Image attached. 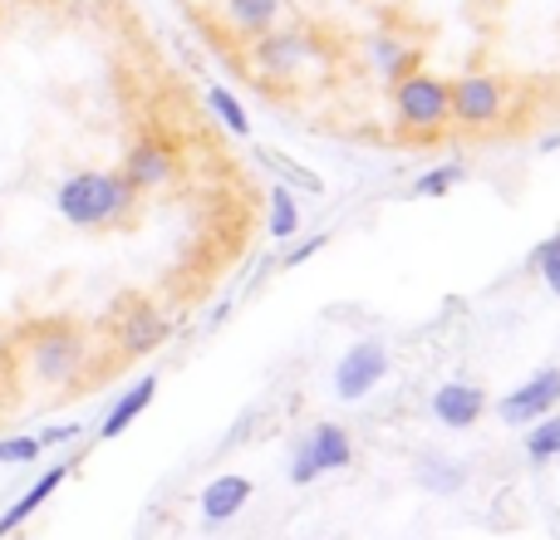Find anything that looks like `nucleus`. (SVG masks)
Returning a JSON list of instances; mask_svg holds the SVG:
<instances>
[{
	"label": "nucleus",
	"mask_w": 560,
	"mask_h": 540,
	"mask_svg": "<svg viewBox=\"0 0 560 540\" xmlns=\"http://www.w3.org/2000/svg\"><path fill=\"white\" fill-rule=\"evenodd\" d=\"M457 183H463V167H457V163H443V167H433V173L418 177V183H413V197H447Z\"/></svg>",
	"instance_id": "nucleus-21"
},
{
	"label": "nucleus",
	"mask_w": 560,
	"mask_h": 540,
	"mask_svg": "<svg viewBox=\"0 0 560 540\" xmlns=\"http://www.w3.org/2000/svg\"><path fill=\"white\" fill-rule=\"evenodd\" d=\"M300 447L310 453L315 472H339V467H349V457H354V447H349L345 427H335V423H319Z\"/></svg>",
	"instance_id": "nucleus-13"
},
{
	"label": "nucleus",
	"mask_w": 560,
	"mask_h": 540,
	"mask_svg": "<svg viewBox=\"0 0 560 540\" xmlns=\"http://www.w3.org/2000/svg\"><path fill=\"white\" fill-rule=\"evenodd\" d=\"M536 270H541V280L551 285V295L560 300V236L541 242V251H536Z\"/></svg>",
	"instance_id": "nucleus-23"
},
{
	"label": "nucleus",
	"mask_w": 560,
	"mask_h": 540,
	"mask_svg": "<svg viewBox=\"0 0 560 540\" xmlns=\"http://www.w3.org/2000/svg\"><path fill=\"white\" fill-rule=\"evenodd\" d=\"M207 104H212V114L222 118V128H226V133H236V138H252V118H246L242 98H236L232 89L212 84V89H207Z\"/></svg>",
	"instance_id": "nucleus-18"
},
{
	"label": "nucleus",
	"mask_w": 560,
	"mask_h": 540,
	"mask_svg": "<svg viewBox=\"0 0 560 540\" xmlns=\"http://www.w3.org/2000/svg\"><path fill=\"white\" fill-rule=\"evenodd\" d=\"M384 374H388V349L378 344V339H359L335 364V394L345 398V403H359Z\"/></svg>",
	"instance_id": "nucleus-4"
},
{
	"label": "nucleus",
	"mask_w": 560,
	"mask_h": 540,
	"mask_svg": "<svg viewBox=\"0 0 560 540\" xmlns=\"http://www.w3.org/2000/svg\"><path fill=\"white\" fill-rule=\"evenodd\" d=\"M310 59H315V35H310V30H300V25H290V30H266V35L256 39V64H261L271 79L300 74Z\"/></svg>",
	"instance_id": "nucleus-6"
},
{
	"label": "nucleus",
	"mask_w": 560,
	"mask_h": 540,
	"mask_svg": "<svg viewBox=\"0 0 560 540\" xmlns=\"http://www.w3.org/2000/svg\"><path fill=\"white\" fill-rule=\"evenodd\" d=\"M39 453H45V447H39L35 437H0V467H25V462H35Z\"/></svg>",
	"instance_id": "nucleus-22"
},
{
	"label": "nucleus",
	"mask_w": 560,
	"mask_h": 540,
	"mask_svg": "<svg viewBox=\"0 0 560 540\" xmlns=\"http://www.w3.org/2000/svg\"><path fill=\"white\" fill-rule=\"evenodd\" d=\"M153 398H158V378H153V374H148V378H138V384L128 388V394L118 398L114 408H108V418H104V423H98V437H104V443H108V437H124L128 427H133L138 418L148 413V403H153Z\"/></svg>",
	"instance_id": "nucleus-11"
},
{
	"label": "nucleus",
	"mask_w": 560,
	"mask_h": 540,
	"mask_svg": "<svg viewBox=\"0 0 560 540\" xmlns=\"http://www.w3.org/2000/svg\"><path fill=\"white\" fill-rule=\"evenodd\" d=\"M69 467H74V462H55V467H49V472H45V477H39V482H35V486H30V492H25V496H20V502H15V506H5V512H0V536H15V531H20V526H25V521H30V516H35V512H39V506H45V502H49V496H55V492H59V486H65Z\"/></svg>",
	"instance_id": "nucleus-10"
},
{
	"label": "nucleus",
	"mask_w": 560,
	"mask_h": 540,
	"mask_svg": "<svg viewBox=\"0 0 560 540\" xmlns=\"http://www.w3.org/2000/svg\"><path fill=\"white\" fill-rule=\"evenodd\" d=\"M300 232V207L290 197V187H271V236L276 242H290Z\"/></svg>",
	"instance_id": "nucleus-19"
},
{
	"label": "nucleus",
	"mask_w": 560,
	"mask_h": 540,
	"mask_svg": "<svg viewBox=\"0 0 560 540\" xmlns=\"http://www.w3.org/2000/svg\"><path fill=\"white\" fill-rule=\"evenodd\" d=\"M173 173H177V153H173V143H163V138H138L124 157V183L133 187V192L167 187Z\"/></svg>",
	"instance_id": "nucleus-8"
},
{
	"label": "nucleus",
	"mask_w": 560,
	"mask_h": 540,
	"mask_svg": "<svg viewBox=\"0 0 560 540\" xmlns=\"http://www.w3.org/2000/svg\"><path fill=\"white\" fill-rule=\"evenodd\" d=\"M246 502H252V482L246 477H217L202 492V516L207 521H232Z\"/></svg>",
	"instance_id": "nucleus-14"
},
{
	"label": "nucleus",
	"mask_w": 560,
	"mask_h": 540,
	"mask_svg": "<svg viewBox=\"0 0 560 540\" xmlns=\"http://www.w3.org/2000/svg\"><path fill=\"white\" fill-rule=\"evenodd\" d=\"M315 251H319V236H315V242H305V246H295V256H290V266L310 261V256H315Z\"/></svg>",
	"instance_id": "nucleus-25"
},
{
	"label": "nucleus",
	"mask_w": 560,
	"mask_h": 540,
	"mask_svg": "<svg viewBox=\"0 0 560 540\" xmlns=\"http://www.w3.org/2000/svg\"><path fill=\"white\" fill-rule=\"evenodd\" d=\"M369 55H374L378 74L394 79V84H398L404 74H413V49L398 45V39H388V35H374V39H369Z\"/></svg>",
	"instance_id": "nucleus-16"
},
{
	"label": "nucleus",
	"mask_w": 560,
	"mask_h": 540,
	"mask_svg": "<svg viewBox=\"0 0 560 540\" xmlns=\"http://www.w3.org/2000/svg\"><path fill=\"white\" fill-rule=\"evenodd\" d=\"M226 25L236 30V35L246 39H261L266 30L280 25V10H285V0H226Z\"/></svg>",
	"instance_id": "nucleus-12"
},
{
	"label": "nucleus",
	"mask_w": 560,
	"mask_h": 540,
	"mask_svg": "<svg viewBox=\"0 0 560 540\" xmlns=\"http://www.w3.org/2000/svg\"><path fill=\"white\" fill-rule=\"evenodd\" d=\"M163 334H167V325L153 315V309H133L124 325V349L128 354H148L153 344H163Z\"/></svg>",
	"instance_id": "nucleus-17"
},
{
	"label": "nucleus",
	"mask_w": 560,
	"mask_h": 540,
	"mask_svg": "<svg viewBox=\"0 0 560 540\" xmlns=\"http://www.w3.org/2000/svg\"><path fill=\"white\" fill-rule=\"evenodd\" d=\"M74 437H79V423H55V427H45L35 443L39 447H59V443H74Z\"/></svg>",
	"instance_id": "nucleus-24"
},
{
	"label": "nucleus",
	"mask_w": 560,
	"mask_h": 540,
	"mask_svg": "<svg viewBox=\"0 0 560 540\" xmlns=\"http://www.w3.org/2000/svg\"><path fill=\"white\" fill-rule=\"evenodd\" d=\"M463 482H467L463 462H447V457H423V462H418V486L433 496H453Z\"/></svg>",
	"instance_id": "nucleus-15"
},
{
	"label": "nucleus",
	"mask_w": 560,
	"mask_h": 540,
	"mask_svg": "<svg viewBox=\"0 0 560 540\" xmlns=\"http://www.w3.org/2000/svg\"><path fill=\"white\" fill-rule=\"evenodd\" d=\"M133 187L124 183V173H98V167H84V173H69L65 183L55 187V207L69 226H114L118 216H128L133 207Z\"/></svg>",
	"instance_id": "nucleus-1"
},
{
	"label": "nucleus",
	"mask_w": 560,
	"mask_h": 540,
	"mask_svg": "<svg viewBox=\"0 0 560 540\" xmlns=\"http://www.w3.org/2000/svg\"><path fill=\"white\" fill-rule=\"evenodd\" d=\"M482 413H487V394L477 384H443L433 394V418L443 427H453V433L472 427Z\"/></svg>",
	"instance_id": "nucleus-9"
},
{
	"label": "nucleus",
	"mask_w": 560,
	"mask_h": 540,
	"mask_svg": "<svg viewBox=\"0 0 560 540\" xmlns=\"http://www.w3.org/2000/svg\"><path fill=\"white\" fill-rule=\"evenodd\" d=\"M453 98V118L467 128H492L502 118V84L487 74H463L457 84H447Z\"/></svg>",
	"instance_id": "nucleus-7"
},
{
	"label": "nucleus",
	"mask_w": 560,
	"mask_h": 540,
	"mask_svg": "<svg viewBox=\"0 0 560 540\" xmlns=\"http://www.w3.org/2000/svg\"><path fill=\"white\" fill-rule=\"evenodd\" d=\"M394 108L398 118H404L408 128H418V133H433V128H443L447 118H453V98H447V84L433 74H404L394 84Z\"/></svg>",
	"instance_id": "nucleus-2"
},
{
	"label": "nucleus",
	"mask_w": 560,
	"mask_h": 540,
	"mask_svg": "<svg viewBox=\"0 0 560 540\" xmlns=\"http://www.w3.org/2000/svg\"><path fill=\"white\" fill-rule=\"evenodd\" d=\"M526 453H532V462H551V457H560V418L532 423V433H526Z\"/></svg>",
	"instance_id": "nucleus-20"
},
{
	"label": "nucleus",
	"mask_w": 560,
	"mask_h": 540,
	"mask_svg": "<svg viewBox=\"0 0 560 540\" xmlns=\"http://www.w3.org/2000/svg\"><path fill=\"white\" fill-rule=\"evenodd\" d=\"M84 364V339L69 325H49L30 339V368H35L39 384H69Z\"/></svg>",
	"instance_id": "nucleus-3"
},
{
	"label": "nucleus",
	"mask_w": 560,
	"mask_h": 540,
	"mask_svg": "<svg viewBox=\"0 0 560 540\" xmlns=\"http://www.w3.org/2000/svg\"><path fill=\"white\" fill-rule=\"evenodd\" d=\"M556 403H560V368H541V374L526 378L522 388H512V394L497 403V413H502L506 427H532V423H541V418H551Z\"/></svg>",
	"instance_id": "nucleus-5"
}]
</instances>
